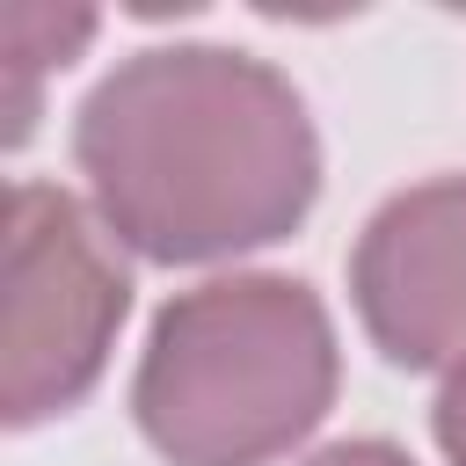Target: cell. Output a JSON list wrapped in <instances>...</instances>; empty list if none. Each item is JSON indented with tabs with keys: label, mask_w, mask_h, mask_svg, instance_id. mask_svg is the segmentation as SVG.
I'll return each instance as SVG.
<instances>
[{
	"label": "cell",
	"mask_w": 466,
	"mask_h": 466,
	"mask_svg": "<svg viewBox=\"0 0 466 466\" xmlns=\"http://www.w3.org/2000/svg\"><path fill=\"white\" fill-rule=\"evenodd\" d=\"M73 160L102 226L153 262H218L284 240L320 189L299 87L218 44L124 58L80 102Z\"/></svg>",
	"instance_id": "obj_1"
},
{
	"label": "cell",
	"mask_w": 466,
	"mask_h": 466,
	"mask_svg": "<svg viewBox=\"0 0 466 466\" xmlns=\"http://www.w3.org/2000/svg\"><path fill=\"white\" fill-rule=\"evenodd\" d=\"M335 400V328L299 277H211L160 306L138 357V430L167 466H269Z\"/></svg>",
	"instance_id": "obj_2"
},
{
	"label": "cell",
	"mask_w": 466,
	"mask_h": 466,
	"mask_svg": "<svg viewBox=\"0 0 466 466\" xmlns=\"http://www.w3.org/2000/svg\"><path fill=\"white\" fill-rule=\"evenodd\" d=\"M109 226L87 218L80 197L51 182L7 189V233H0V415L44 422L73 408L116 342L131 277Z\"/></svg>",
	"instance_id": "obj_3"
},
{
	"label": "cell",
	"mask_w": 466,
	"mask_h": 466,
	"mask_svg": "<svg viewBox=\"0 0 466 466\" xmlns=\"http://www.w3.org/2000/svg\"><path fill=\"white\" fill-rule=\"evenodd\" d=\"M350 291L393 364H466V175L386 197L357 240Z\"/></svg>",
	"instance_id": "obj_4"
},
{
	"label": "cell",
	"mask_w": 466,
	"mask_h": 466,
	"mask_svg": "<svg viewBox=\"0 0 466 466\" xmlns=\"http://www.w3.org/2000/svg\"><path fill=\"white\" fill-rule=\"evenodd\" d=\"M95 36L87 7H0V87H7V146L29 131L36 109V80L51 66H66L80 44Z\"/></svg>",
	"instance_id": "obj_5"
},
{
	"label": "cell",
	"mask_w": 466,
	"mask_h": 466,
	"mask_svg": "<svg viewBox=\"0 0 466 466\" xmlns=\"http://www.w3.org/2000/svg\"><path fill=\"white\" fill-rule=\"evenodd\" d=\"M437 444L451 466H466V364H451V379L437 393Z\"/></svg>",
	"instance_id": "obj_6"
},
{
	"label": "cell",
	"mask_w": 466,
	"mask_h": 466,
	"mask_svg": "<svg viewBox=\"0 0 466 466\" xmlns=\"http://www.w3.org/2000/svg\"><path fill=\"white\" fill-rule=\"evenodd\" d=\"M306 466H415V459H408V451H393V444H379V437H350V444L313 451Z\"/></svg>",
	"instance_id": "obj_7"
}]
</instances>
